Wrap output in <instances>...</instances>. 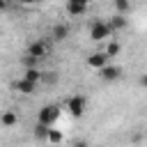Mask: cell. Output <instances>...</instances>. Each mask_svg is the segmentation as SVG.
<instances>
[{"label": "cell", "mask_w": 147, "mask_h": 147, "mask_svg": "<svg viewBox=\"0 0 147 147\" xmlns=\"http://www.w3.org/2000/svg\"><path fill=\"white\" fill-rule=\"evenodd\" d=\"M67 2H74V5H90V0H67Z\"/></svg>", "instance_id": "20"}, {"label": "cell", "mask_w": 147, "mask_h": 147, "mask_svg": "<svg viewBox=\"0 0 147 147\" xmlns=\"http://www.w3.org/2000/svg\"><path fill=\"white\" fill-rule=\"evenodd\" d=\"M138 83H140V87H147V74H142V76L138 78Z\"/></svg>", "instance_id": "18"}, {"label": "cell", "mask_w": 147, "mask_h": 147, "mask_svg": "<svg viewBox=\"0 0 147 147\" xmlns=\"http://www.w3.org/2000/svg\"><path fill=\"white\" fill-rule=\"evenodd\" d=\"M67 110H69L71 117H83L85 110H87V99H85L83 94H74V96H69V99H67Z\"/></svg>", "instance_id": "3"}, {"label": "cell", "mask_w": 147, "mask_h": 147, "mask_svg": "<svg viewBox=\"0 0 147 147\" xmlns=\"http://www.w3.org/2000/svg\"><path fill=\"white\" fill-rule=\"evenodd\" d=\"M25 55H30V57H34V60H44L46 55H48V46L44 44V41H32L30 46H28V53Z\"/></svg>", "instance_id": "4"}, {"label": "cell", "mask_w": 147, "mask_h": 147, "mask_svg": "<svg viewBox=\"0 0 147 147\" xmlns=\"http://www.w3.org/2000/svg\"><path fill=\"white\" fill-rule=\"evenodd\" d=\"M48 129H51V126H46V124H39V122H37V124H34V138H37V140H46Z\"/></svg>", "instance_id": "16"}, {"label": "cell", "mask_w": 147, "mask_h": 147, "mask_svg": "<svg viewBox=\"0 0 147 147\" xmlns=\"http://www.w3.org/2000/svg\"><path fill=\"white\" fill-rule=\"evenodd\" d=\"M60 119V106L57 103H46L37 110V122L46 124V126H55V122Z\"/></svg>", "instance_id": "1"}, {"label": "cell", "mask_w": 147, "mask_h": 147, "mask_svg": "<svg viewBox=\"0 0 147 147\" xmlns=\"http://www.w3.org/2000/svg\"><path fill=\"white\" fill-rule=\"evenodd\" d=\"M122 76V69L115 67V64H106L103 69H99V78L101 80H117Z\"/></svg>", "instance_id": "6"}, {"label": "cell", "mask_w": 147, "mask_h": 147, "mask_svg": "<svg viewBox=\"0 0 147 147\" xmlns=\"http://www.w3.org/2000/svg\"><path fill=\"white\" fill-rule=\"evenodd\" d=\"M5 2H7V0H5Z\"/></svg>", "instance_id": "23"}, {"label": "cell", "mask_w": 147, "mask_h": 147, "mask_svg": "<svg viewBox=\"0 0 147 147\" xmlns=\"http://www.w3.org/2000/svg\"><path fill=\"white\" fill-rule=\"evenodd\" d=\"M14 90H16L18 94L30 96V94H34V92H37V85H34V83H30V80H25V78H18V80L14 83Z\"/></svg>", "instance_id": "8"}, {"label": "cell", "mask_w": 147, "mask_h": 147, "mask_svg": "<svg viewBox=\"0 0 147 147\" xmlns=\"http://www.w3.org/2000/svg\"><path fill=\"white\" fill-rule=\"evenodd\" d=\"M62 138H64V136H62V131H60V129H53V126H51V129H48V133H46V142H48V145H60V142H62Z\"/></svg>", "instance_id": "12"}, {"label": "cell", "mask_w": 147, "mask_h": 147, "mask_svg": "<svg viewBox=\"0 0 147 147\" xmlns=\"http://www.w3.org/2000/svg\"><path fill=\"white\" fill-rule=\"evenodd\" d=\"M51 147H60V145H51Z\"/></svg>", "instance_id": "22"}, {"label": "cell", "mask_w": 147, "mask_h": 147, "mask_svg": "<svg viewBox=\"0 0 147 147\" xmlns=\"http://www.w3.org/2000/svg\"><path fill=\"white\" fill-rule=\"evenodd\" d=\"M0 124H2L5 129H11V126L18 124V115H16L14 110H2V113H0Z\"/></svg>", "instance_id": "11"}, {"label": "cell", "mask_w": 147, "mask_h": 147, "mask_svg": "<svg viewBox=\"0 0 147 147\" xmlns=\"http://www.w3.org/2000/svg\"><path fill=\"white\" fill-rule=\"evenodd\" d=\"M87 11V5H74V2H67V14L69 16H83Z\"/></svg>", "instance_id": "13"}, {"label": "cell", "mask_w": 147, "mask_h": 147, "mask_svg": "<svg viewBox=\"0 0 147 147\" xmlns=\"http://www.w3.org/2000/svg\"><path fill=\"white\" fill-rule=\"evenodd\" d=\"M71 147H90V145H87V140H74Z\"/></svg>", "instance_id": "17"}, {"label": "cell", "mask_w": 147, "mask_h": 147, "mask_svg": "<svg viewBox=\"0 0 147 147\" xmlns=\"http://www.w3.org/2000/svg\"><path fill=\"white\" fill-rule=\"evenodd\" d=\"M51 37H53V41H64L69 37V25L67 23H55L53 30H51Z\"/></svg>", "instance_id": "9"}, {"label": "cell", "mask_w": 147, "mask_h": 147, "mask_svg": "<svg viewBox=\"0 0 147 147\" xmlns=\"http://www.w3.org/2000/svg\"><path fill=\"white\" fill-rule=\"evenodd\" d=\"M23 78L30 80V83H34V85H39L41 78H44V71H41L39 67H28V69L23 71Z\"/></svg>", "instance_id": "10"}, {"label": "cell", "mask_w": 147, "mask_h": 147, "mask_svg": "<svg viewBox=\"0 0 147 147\" xmlns=\"http://www.w3.org/2000/svg\"><path fill=\"white\" fill-rule=\"evenodd\" d=\"M108 64V57H106V53L103 51H96V53H92V55H87V67H92V69H103Z\"/></svg>", "instance_id": "5"}, {"label": "cell", "mask_w": 147, "mask_h": 147, "mask_svg": "<svg viewBox=\"0 0 147 147\" xmlns=\"http://www.w3.org/2000/svg\"><path fill=\"white\" fill-rule=\"evenodd\" d=\"M113 5H115V9H117V14H129L131 11V0H113Z\"/></svg>", "instance_id": "15"}, {"label": "cell", "mask_w": 147, "mask_h": 147, "mask_svg": "<svg viewBox=\"0 0 147 147\" xmlns=\"http://www.w3.org/2000/svg\"><path fill=\"white\" fill-rule=\"evenodd\" d=\"M16 2H18V5H37L39 0H16Z\"/></svg>", "instance_id": "19"}, {"label": "cell", "mask_w": 147, "mask_h": 147, "mask_svg": "<svg viewBox=\"0 0 147 147\" xmlns=\"http://www.w3.org/2000/svg\"><path fill=\"white\" fill-rule=\"evenodd\" d=\"M110 37H113V30L108 28L106 21L96 18V21L90 23V39H92V41H106V39H110Z\"/></svg>", "instance_id": "2"}, {"label": "cell", "mask_w": 147, "mask_h": 147, "mask_svg": "<svg viewBox=\"0 0 147 147\" xmlns=\"http://www.w3.org/2000/svg\"><path fill=\"white\" fill-rule=\"evenodd\" d=\"M106 23H108V28H110L113 32H119V30H124V28L129 25V18H126L124 14H113L110 21H106Z\"/></svg>", "instance_id": "7"}, {"label": "cell", "mask_w": 147, "mask_h": 147, "mask_svg": "<svg viewBox=\"0 0 147 147\" xmlns=\"http://www.w3.org/2000/svg\"><path fill=\"white\" fill-rule=\"evenodd\" d=\"M119 51H122L119 41H108V44H106V48H103V53H106V57H108V60H110V57H115V55H119Z\"/></svg>", "instance_id": "14"}, {"label": "cell", "mask_w": 147, "mask_h": 147, "mask_svg": "<svg viewBox=\"0 0 147 147\" xmlns=\"http://www.w3.org/2000/svg\"><path fill=\"white\" fill-rule=\"evenodd\" d=\"M5 9H7V2H5V0H0V14H2Z\"/></svg>", "instance_id": "21"}]
</instances>
